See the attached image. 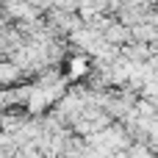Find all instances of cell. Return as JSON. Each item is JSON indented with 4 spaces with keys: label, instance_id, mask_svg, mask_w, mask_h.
Segmentation results:
<instances>
[{
    "label": "cell",
    "instance_id": "cell-2",
    "mask_svg": "<svg viewBox=\"0 0 158 158\" xmlns=\"http://www.w3.org/2000/svg\"><path fill=\"white\" fill-rule=\"evenodd\" d=\"M17 67L11 64V61H0V83H11L14 78H17Z\"/></svg>",
    "mask_w": 158,
    "mask_h": 158
},
{
    "label": "cell",
    "instance_id": "cell-3",
    "mask_svg": "<svg viewBox=\"0 0 158 158\" xmlns=\"http://www.w3.org/2000/svg\"><path fill=\"white\" fill-rule=\"evenodd\" d=\"M19 158H44V156L36 150V144H25V147L19 150Z\"/></svg>",
    "mask_w": 158,
    "mask_h": 158
},
{
    "label": "cell",
    "instance_id": "cell-1",
    "mask_svg": "<svg viewBox=\"0 0 158 158\" xmlns=\"http://www.w3.org/2000/svg\"><path fill=\"white\" fill-rule=\"evenodd\" d=\"M86 72H89V58H86V56H75V58H69V69H67L69 81H72V78H81V75H86Z\"/></svg>",
    "mask_w": 158,
    "mask_h": 158
}]
</instances>
